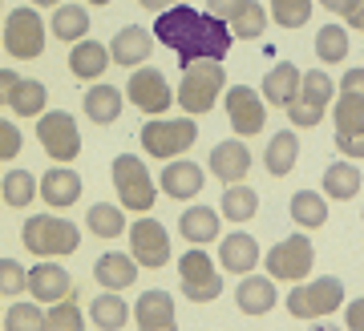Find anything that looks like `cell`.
<instances>
[{
  "instance_id": "obj_1",
  "label": "cell",
  "mask_w": 364,
  "mask_h": 331,
  "mask_svg": "<svg viewBox=\"0 0 364 331\" xmlns=\"http://www.w3.org/2000/svg\"><path fill=\"white\" fill-rule=\"evenodd\" d=\"M154 40H162L170 53H178L182 69H191L195 61H227L235 45L231 28L210 13H195L191 4H174L166 13H158Z\"/></svg>"
},
{
  "instance_id": "obj_2",
  "label": "cell",
  "mask_w": 364,
  "mask_h": 331,
  "mask_svg": "<svg viewBox=\"0 0 364 331\" xmlns=\"http://www.w3.org/2000/svg\"><path fill=\"white\" fill-rule=\"evenodd\" d=\"M21 242L41 259H65L81 246V230L69 218L57 215H28L21 227Z\"/></svg>"
},
{
  "instance_id": "obj_3",
  "label": "cell",
  "mask_w": 364,
  "mask_h": 331,
  "mask_svg": "<svg viewBox=\"0 0 364 331\" xmlns=\"http://www.w3.org/2000/svg\"><path fill=\"white\" fill-rule=\"evenodd\" d=\"M223 85H227V69L223 61H195L191 69H182V85H178V105L186 117H203L215 109Z\"/></svg>"
},
{
  "instance_id": "obj_4",
  "label": "cell",
  "mask_w": 364,
  "mask_h": 331,
  "mask_svg": "<svg viewBox=\"0 0 364 331\" xmlns=\"http://www.w3.org/2000/svg\"><path fill=\"white\" fill-rule=\"evenodd\" d=\"M114 190H117V206L130 210V215H150L158 198V182L150 178L142 158L134 153H117L114 158Z\"/></svg>"
},
{
  "instance_id": "obj_5",
  "label": "cell",
  "mask_w": 364,
  "mask_h": 331,
  "mask_svg": "<svg viewBox=\"0 0 364 331\" xmlns=\"http://www.w3.org/2000/svg\"><path fill=\"white\" fill-rule=\"evenodd\" d=\"M340 307H344V283L336 275L296 283L287 291V315H296V319H328Z\"/></svg>"
},
{
  "instance_id": "obj_6",
  "label": "cell",
  "mask_w": 364,
  "mask_h": 331,
  "mask_svg": "<svg viewBox=\"0 0 364 331\" xmlns=\"http://www.w3.org/2000/svg\"><path fill=\"white\" fill-rule=\"evenodd\" d=\"M198 138V121L195 117H154V121H146L142 126V150L150 153V158H178V153H186L191 146H195Z\"/></svg>"
},
{
  "instance_id": "obj_7",
  "label": "cell",
  "mask_w": 364,
  "mask_h": 331,
  "mask_svg": "<svg viewBox=\"0 0 364 331\" xmlns=\"http://www.w3.org/2000/svg\"><path fill=\"white\" fill-rule=\"evenodd\" d=\"M263 267H267V279H284V283H304L308 275H312L316 267V246L308 234H291V239L275 242L272 251H267V259H263Z\"/></svg>"
},
{
  "instance_id": "obj_8",
  "label": "cell",
  "mask_w": 364,
  "mask_h": 331,
  "mask_svg": "<svg viewBox=\"0 0 364 331\" xmlns=\"http://www.w3.org/2000/svg\"><path fill=\"white\" fill-rule=\"evenodd\" d=\"M178 287L191 303H215L223 295V279H219V271H215V263H210V255L203 246H191L178 259Z\"/></svg>"
},
{
  "instance_id": "obj_9",
  "label": "cell",
  "mask_w": 364,
  "mask_h": 331,
  "mask_svg": "<svg viewBox=\"0 0 364 331\" xmlns=\"http://www.w3.org/2000/svg\"><path fill=\"white\" fill-rule=\"evenodd\" d=\"M332 102H336V81L324 69H312L299 81V102L287 105V117H291V126L312 129V126H320V117H324V109Z\"/></svg>"
},
{
  "instance_id": "obj_10",
  "label": "cell",
  "mask_w": 364,
  "mask_h": 331,
  "mask_svg": "<svg viewBox=\"0 0 364 331\" xmlns=\"http://www.w3.org/2000/svg\"><path fill=\"white\" fill-rule=\"evenodd\" d=\"M37 141L57 166H69L81 153V129L65 109H53V114L37 117Z\"/></svg>"
},
{
  "instance_id": "obj_11",
  "label": "cell",
  "mask_w": 364,
  "mask_h": 331,
  "mask_svg": "<svg viewBox=\"0 0 364 331\" xmlns=\"http://www.w3.org/2000/svg\"><path fill=\"white\" fill-rule=\"evenodd\" d=\"M45 33H49V28H45V21L37 16L33 4L13 9L9 21H4V49L13 53L16 61H33V57L45 53Z\"/></svg>"
},
{
  "instance_id": "obj_12",
  "label": "cell",
  "mask_w": 364,
  "mask_h": 331,
  "mask_svg": "<svg viewBox=\"0 0 364 331\" xmlns=\"http://www.w3.org/2000/svg\"><path fill=\"white\" fill-rule=\"evenodd\" d=\"M130 259L146 271H162L170 263V234L158 218H138L130 227Z\"/></svg>"
},
{
  "instance_id": "obj_13",
  "label": "cell",
  "mask_w": 364,
  "mask_h": 331,
  "mask_svg": "<svg viewBox=\"0 0 364 331\" xmlns=\"http://www.w3.org/2000/svg\"><path fill=\"white\" fill-rule=\"evenodd\" d=\"M126 97H130L134 109H142V114H150V117H162L170 109V102H174V93H170V85H166V73L154 69V65H138V73L130 77Z\"/></svg>"
},
{
  "instance_id": "obj_14",
  "label": "cell",
  "mask_w": 364,
  "mask_h": 331,
  "mask_svg": "<svg viewBox=\"0 0 364 331\" xmlns=\"http://www.w3.org/2000/svg\"><path fill=\"white\" fill-rule=\"evenodd\" d=\"M227 117L239 138H255L267 126V102L251 85H231L227 89Z\"/></svg>"
},
{
  "instance_id": "obj_15",
  "label": "cell",
  "mask_w": 364,
  "mask_h": 331,
  "mask_svg": "<svg viewBox=\"0 0 364 331\" xmlns=\"http://www.w3.org/2000/svg\"><path fill=\"white\" fill-rule=\"evenodd\" d=\"M134 323H138V331H178V323H174V295L142 291L138 303H134Z\"/></svg>"
},
{
  "instance_id": "obj_16",
  "label": "cell",
  "mask_w": 364,
  "mask_h": 331,
  "mask_svg": "<svg viewBox=\"0 0 364 331\" xmlns=\"http://www.w3.org/2000/svg\"><path fill=\"white\" fill-rule=\"evenodd\" d=\"M210 174L223 182V186H235V182H243L251 174V150L243 146L239 138L231 141H219L215 150H210Z\"/></svg>"
},
{
  "instance_id": "obj_17",
  "label": "cell",
  "mask_w": 364,
  "mask_h": 331,
  "mask_svg": "<svg viewBox=\"0 0 364 331\" xmlns=\"http://www.w3.org/2000/svg\"><path fill=\"white\" fill-rule=\"evenodd\" d=\"M28 291H33V303H61L73 295V279L57 263H37L28 271Z\"/></svg>"
},
{
  "instance_id": "obj_18",
  "label": "cell",
  "mask_w": 364,
  "mask_h": 331,
  "mask_svg": "<svg viewBox=\"0 0 364 331\" xmlns=\"http://www.w3.org/2000/svg\"><path fill=\"white\" fill-rule=\"evenodd\" d=\"M37 194L49 206H57V210H61V206H73L81 198V174L69 170V166H53L49 174L37 178Z\"/></svg>"
},
{
  "instance_id": "obj_19",
  "label": "cell",
  "mask_w": 364,
  "mask_h": 331,
  "mask_svg": "<svg viewBox=\"0 0 364 331\" xmlns=\"http://www.w3.org/2000/svg\"><path fill=\"white\" fill-rule=\"evenodd\" d=\"M178 230H182V239L191 242V246L219 242L223 215L215 210V206H191V210H182V215H178Z\"/></svg>"
},
{
  "instance_id": "obj_20",
  "label": "cell",
  "mask_w": 364,
  "mask_h": 331,
  "mask_svg": "<svg viewBox=\"0 0 364 331\" xmlns=\"http://www.w3.org/2000/svg\"><path fill=\"white\" fill-rule=\"evenodd\" d=\"M219 267L231 271V275H251V271L259 267V242L243 234V230H235L227 239L219 242Z\"/></svg>"
},
{
  "instance_id": "obj_21",
  "label": "cell",
  "mask_w": 364,
  "mask_h": 331,
  "mask_svg": "<svg viewBox=\"0 0 364 331\" xmlns=\"http://www.w3.org/2000/svg\"><path fill=\"white\" fill-rule=\"evenodd\" d=\"M162 194L166 198H178V202H186V198H195L203 186H207V178H203V166L186 162V158H174V162L162 170Z\"/></svg>"
},
{
  "instance_id": "obj_22",
  "label": "cell",
  "mask_w": 364,
  "mask_h": 331,
  "mask_svg": "<svg viewBox=\"0 0 364 331\" xmlns=\"http://www.w3.org/2000/svg\"><path fill=\"white\" fill-rule=\"evenodd\" d=\"M275 279H267V275H243L239 279V287H235V303H239V311L243 315H267L275 307Z\"/></svg>"
},
{
  "instance_id": "obj_23",
  "label": "cell",
  "mask_w": 364,
  "mask_h": 331,
  "mask_svg": "<svg viewBox=\"0 0 364 331\" xmlns=\"http://www.w3.org/2000/svg\"><path fill=\"white\" fill-rule=\"evenodd\" d=\"M109 61L114 65H146V57H150V49H154V33H146L142 25H130V28H122L109 45Z\"/></svg>"
},
{
  "instance_id": "obj_24",
  "label": "cell",
  "mask_w": 364,
  "mask_h": 331,
  "mask_svg": "<svg viewBox=\"0 0 364 331\" xmlns=\"http://www.w3.org/2000/svg\"><path fill=\"white\" fill-rule=\"evenodd\" d=\"M299 81H304V73H299L291 61H279L272 69V73L263 77V102L267 105H279V109H287V105L299 102Z\"/></svg>"
},
{
  "instance_id": "obj_25",
  "label": "cell",
  "mask_w": 364,
  "mask_h": 331,
  "mask_svg": "<svg viewBox=\"0 0 364 331\" xmlns=\"http://www.w3.org/2000/svg\"><path fill=\"white\" fill-rule=\"evenodd\" d=\"M109 49H105L102 40H77L73 45V53H69V73L77 77V81H97V77L109 69Z\"/></svg>"
},
{
  "instance_id": "obj_26",
  "label": "cell",
  "mask_w": 364,
  "mask_h": 331,
  "mask_svg": "<svg viewBox=\"0 0 364 331\" xmlns=\"http://www.w3.org/2000/svg\"><path fill=\"white\" fill-rule=\"evenodd\" d=\"M93 275L102 283L105 291H126L134 279H138V263L130 255H122V251H105L97 263H93Z\"/></svg>"
},
{
  "instance_id": "obj_27",
  "label": "cell",
  "mask_w": 364,
  "mask_h": 331,
  "mask_svg": "<svg viewBox=\"0 0 364 331\" xmlns=\"http://www.w3.org/2000/svg\"><path fill=\"white\" fill-rule=\"evenodd\" d=\"M122 89H114V85H90L85 89V97H81V109H85V117H90L93 126H109V121H117L122 117Z\"/></svg>"
},
{
  "instance_id": "obj_28",
  "label": "cell",
  "mask_w": 364,
  "mask_h": 331,
  "mask_svg": "<svg viewBox=\"0 0 364 331\" xmlns=\"http://www.w3.org/2000/svg\"><path fill=\"white\" fill-rule=\"evenodd\" d=\"M299 162V138L296 129H279L272 141H267V150H263V170L267 174H275V178H284V174H291Z\"/></svg>"
},
{
  "instance_id": "obj_29",
  "label": "cell",
  "mask_w": 364,
  "mask_h": 331,
  "mask_svg": "<svg viewBox=\"0 0 364 331\" xmlns=\"http://www.w3.org/2000/svg\"><path fill=\"white\" fill-rule=\"evenodd\" d=\"M364 186L360 170L352 162H332L324 166V198H332V202H348V198H356Z\"/></svg>"
},
{
  "instance_id": "obj_30",
  "label": "cell",
  "mask_w": 364,
  "mask_h": 331,
  "mask_svg": "<svg viewBox=\"0 0 364 331\" xmlns=\"http://www.w3.org/2000/svg\"><path fill=\"white\" fill-rule=\"evenodd\" d=\"M49 33L57 40L77 45V40H85V33H90V13H85L81 4H57L53 16H49Z\"/></svg>"
},
{
  "instance_id": "obj_31",
  "label": "cell",
  "mask_w": 364,
  "mask_h": 331,
  "mask_svg": "<svg viewBox=\"0 0 364 331\" xmlns=\"http://www.w3.org/2000/svg\"><path fill=\"white\" fill-rule=\"evenodd\" d=\"M219 215H227L231 222H251V218L259 215V194L251 190L247 182H235V186H223Z\"/></svg>"
},
{
  "instance_id": "obj_32",
  "label": "cell",
  "mask_w": 364,
  "mask_h": 331,
  "mask_svg": "<svg viewBox=\"0 0 364 331\" xmlns=\"http://www.w3.org/2000/svg\"><path fill=\"white\" fill-rule=\"evenodd\" d=\"M45 102H49L45 81H37V77H21L16 89H13V97H9V109H13L16 117H41L45 114Z\"/></svg>"
},
{
  "instance_id": "obj_33",
  "label": "cell",
  "mask_w": 364,
  "mask_h": 331,
  "mask_svg": "<svg viewBox=\"0 0 364 331\" xmlns=\"http://www.w3.org/2000/svg\"><path fill=\"white\" fill-rule=\"evenodd\" d=\"M90 319L97 323V331H122L126 323H130V303H126L117 291H105V295L93 299Z\"/></svg>"
},
{
  "instance_id": "obj_34",
  "label": "cell",
  "mask_w": 364,
  "mask_h": 331,
  "mask_svg": "<svg viewBox=\"0 0 364 331\" xmlns=\"http://www.w3.org/2000/svg\"><path fill=\"white\" fill-rule=\"evenodd\" d=\"M291 218L304 230H320L328 222V202L320 190H296L291 194Z\"/></svg>"
},
{
  "instance_id": "obj_35",
  "label": "cell",
  "mask_w": 364,
  "mask_h": 331,
  "mask_svg": "<svg viewBox=\"0 0 364 331\" xmlns=\"http://www.w3.org/2000/svg\"><path fill=\"white\" fill-rule=\"evenodd\" d=\"M0 198L13 206V210H25V206L37 198V178H33V170H9V174L0 178Z\"/></svg>"
},
{
  "instance_id": "obj_36",
  "label": "cell",
  "mask_w": 364,
  "mask_h": 331,
  "mask_svg": "<svg viewBox=\"0 0 364 331\" xmlns=\"http://www.w3.org/2000/svg\"><path fill=\"white\" fill-rule=\"evenodd\" d=\"M85 227L97 234V239H117L126 230V210L114 202H93L90 215H85Z\"/></svg>"
},
{
  "instance_id": "obj_37",
  "label": "cell",
  "mask_w": 364,
  "mask_h": 331,
  "mask_svg": "<svg viewBox=\"0 0 364 331\" xmlns=\"http://www.w3.org/2000/svg\"><path fill=\"white\" fill-rule=\"evenodd\" d=\"M332 121H336V134H356V129H364V97L336 89V109H332Z\"/></svg>"
},
{
  "instance_id": "obj_38",
  "label": "cell",
  "mask_w": 364,
  "mask_h": 331,
  "mask_svg": "<svg viewBox=\"0 0 364 331\" xmlns=\"http://www.w3.org/2000/svg\"><path fill=\"white\" fill-rule=\"evenodd\" d=\"M316 57L324 65H336L348 57V28L344 25H324L316 33Z\"/></svg>"
},
{
  "instance_id": "obj_39",
  "label": "cell",
  "mask_w": 364,
  "mask_h": 331,
  "mask_svg": "<svg viewBox=\"0 0 364 331\" xmlns=\"http://www.w3.org/2000/svg\"><path fill=\"white\" fill-rule=\"evenodd\" d=\"M81 327H85V315L73 303V295L61 299V303H49V311H45V331H81Z\"/></svg>"
},
{
  "instance_id": "obj_40",
  "label": "cell",
  "mask_w": 364,
  "mask_h": 331,
  "mask_svg": "<svg viewBox=\"0 0 364 331\" xmlns=\"http://www.w3.org/2000/svg\"><path fill=\"white\" fill-rule=\"evenodd\" d=\"M267 33V9H263L259 0H247V9L239 13V21L231 25V37L239 40H259Z\"/></svg>"
},
{
  "instance_id": "obj_41",
  "label": "cell",
  "mask_w": 364,
  "mask_h": 331,
  "mask_svg": "<svg viewBox=\"0 0 364 331\" xmlns=\"http://www.w3.org/2000/svg\"><path fill=\"white\" fill-rule=\"evenodd\" d=\"M4 331H45V311L37 303H13L4 311Z\"/></svg>"
},
{
  "instance_id": "obj_42",
  "label": "cell",
  "mask_w": 364,
  "mask_h": 331,
  "mask_svg": "<svg viewBox=\"0 0 364 331\" xmlns=\"http://www.w3.org/2000/svg\"><path fill=\"white\" fill-rule=\"evenodd\" d=\"M312 16V0H272V21L284 28H304Z\"/></svg>"
},
{
  "instance_id": "obj_43",
  "label": "cell",
  "mask_w": 364,
  "mask_h": 331,
  "mask_svg": "<svg viewBox=\"0 0 364 331\" xmlns=\"http://www.w3.org/2000/svg\"><path fill=\"white\" fill-rule=\"evenodd\" d=\"M28 291V271L16 259H0V295H21Z\"/></svg>"
},
{
  "instance_id": "obj_44",
  "label": "cell",
  "mask_w": 364,
  "mask_h": 331,
  "mask_svg": "<svg viewBox=\"0 0 364 331\" xmlns=\"http://www.w3.org/2000/svg\"><path fill=\"white\" fill-rule=\"evenodd\" d=\"M25 138H21V129L9 121V117H0V162H13L16 153H21Z\"/></svg>"
},
{
  "instance_id": "obj_45",
  "label": "cell",
  "mask_w": 364,
  "mask_h": 331,
  "mask_svg": "<svg viewBox=\"0 0 364 331\" xmlns=\"http://www.w3.org/2000/svg\"><path fill=\"white\" fill-rule=\"evenodd\" d=\"M243 9H247V0H207V13L215 16V21H223L227 28L239 21V13H243Z\"/></svg>"
},
{
  "instance_id": "obj_46",
  "label": "cell",
  "mask_w": 364,
  "mask_h": 331,
  "mask_svg": "<svg viewBox=\"0 0 364 331\" xmlns=\"http://www.w3.org/2000/svg\"><path fill=\"white\" fill-rule=\"evenodd\" d=\"M336 150L344 158H356L360 162L364 158V129H356V134H336Z\"/></svg>"
},
{
  "instance_id": "obj_47",
  "label": "cell",
  "mask_w": 364,
  "mask_h": 331,
  "mask_svg": "<svg viewBox=\"0 0 364 331\" xmlns=\"http://www.w3.org/2000/svg\"><path fill=\"white\" fill-rule=\"evenodd\" d=\"M344 327L348 331H364V299H352L344 307Z\"/></svg>"
},
{
  "instance_id": "obj_48",
  "label": "cell",
  "mask_w": 364,
  "mask_h": 331,
  "mask_svg": "<svg viewBox=\"0 0 364 331\" xmlns=\"http://www.w3.org/2000/svg\"><path fill=\"white\" fill-rule=\"evenodd\" d=\"M336 89L344 93H356V97H364V69H348V73L340 77V85Z\"/></svg>"
},
{
  "instance_id": "obj_49",
  "label": "cell",
  "mask_w": 364,
  "mask_h": 331,
  "mask_svg": "<svg viewBox=\"0 0 364 331\" xmlns=\"http://www.w3.org/2000/svg\"><path fill=\"white\" fill-rule=\"evenodd\" d=\"M16 81H21V73H13V69H0V102L9 105V97H13Z\"/></svg>"
},
{
  "instance_id": "obj_50",
  "label": "cell",
  "mask_w": 364,
  "mask_h": 331,
  "mask_svg": "<svg viewBox=\"0 0 364 331\" xmlns=\"http://www.w3.org/2000/svg\"><path fill=\"white\" fill-rule=\"evenodd\" d=\"M344 21H348V28H364V0H352V9L344 13Z\"/></svg>"
},
{
  "instance_id": "obj_51",
  "label": "cell",
  "mask_w": 364,
  "mask_h": 331,
  "mask_svg": "<svg viewBox=\"0 0 364 331\" xmlns=\"http://www.w3.org/2000/svg\"><path fill=\"white\" fill-rule=\"evenodd\" d=\"M142 9H150V13H166V9H174V4H186V0H138Z\"/></svg>"
},
{
  "instance_id": "obj_52",
  "label": "cell",
  "mask_w": 364,
  "mask_h": 331,
  "mask_svg": "<svg viewBox=\"0 0 364 331\" xmlns=\"http://www.w3.org/2000/svg\"><path fill=\"white\" fill-rule=\"evenodd\" d=\"M320 4H324L328 13H336V16H344L352 9V0H320Z\"/></svg>"
},
{
  "instance_id": "obj_53",
  "label": "cell",
  "mask_w": 364,
  "mask_h": 331,
  "mask_svg": "<svg viewBox=\"0 0 364 331\" xmlns=\"http://www.w3.org/2000/svg\"><path fill=\"white\" fill-rule=\"evenodd\" d=\"M57 4H65V0H33V9H57Z\"/></svg>"
},
{
  "instance_id": "obj_54",
  "label": "cell",
  "mask_w": 364,
  "mask_h": 331,
  "mask_svg": "<svg viewBox=\"0 0 364 331\" xmlns=\"http://www.w3.org/2000/svg\"><path fill=\"white\" fill-rule=\"evenodd\" d=\"M312 331H340V327H336V323H328V319H324V323H312Z\"/></svg>"
},
{
  "instance_id": "obj_55",
  "label": "cell",
  "mask_w": 364,
  "mask_h": 331,
  "mask_svg": "<svg viewBox=\"0 0 364 331\" xmlns=\"http://www.w3.org/2000/svg\"><path fill=\"white\" fill-rule=\"evenodd\" d=\"M85 4H97V9H105V4H109V0H85Z\"/></svg>"
},
{
  "instance_id": "obj_56",
  "label": "cell",
  "mask_w": 364,
  "mask_h": 331,
  "mask_svg": "<svg viewBox=\"0 0 364 331\" xmlns=\"http://www.w3.org/2000/svg\"><path fill=\"white\" fill-rule=\"evenodd\" d=\"M360 33H364V28H360Z\"/></svg>"
},
{
  "instance_id": "obj_57",
  "label": "cell",
  "mask_w": 364,
  "mask_h": 331,
  "mask_svg": "<svg viewBox=\"0 0 364 331\" xmlns=\"http://www.w3.org/2000/svg\"><path fill=\"white\" fill-rule=\"evenodd\" d=\"M360 218H364V215H360Z\"/></svg>"
}]
</instances>
